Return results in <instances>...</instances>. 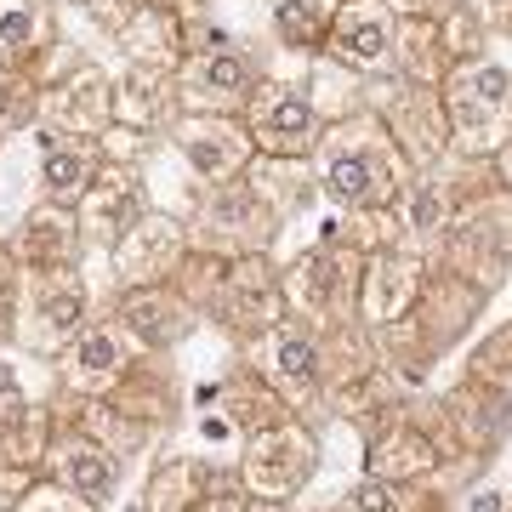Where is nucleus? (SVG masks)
<instances>
[{"label": "nucleus", "instance_id": "obj_1", "mask_svg": "<svg viewBox=\"0 0 512 512\" xmlns=\"http://www.w3.org/2000/svg\"><path fill=\"white\" fill-rule=\"evenodd\" d=\"M92 325V291L80 268H52V274H23L18 291V342L40 359H57L80 330Z\"/></svg>", "mask_w": 512, "mask_h": 512}, {"label": "nucleus", "instance_id": "obj_2", "mask_svg": "<svg viewBox=\"0 0 512 512\" xmlns=\"http://www.w3.org/2000/svg\"><path fill=\"white\" fill-rule=\"evenodd\" d=\"M143 359V348L131 342L120 319H92V325L74 336L69 348L57 353V370H63V387L74 399H109L114 387L131 376V365Z\"/></svg>", "mask_w": 512, "mask_h": 512}, {"label": "nucleus", "instance_id": "obj_3", "mask_svg": "<svg viewBox=\"0 0 512 512\" xmlns=\"http://www.w3.org/2000/svg\"><path fill=\"white\" fill-rule=\"evenodd\" d=\"M188 256V234L183 222L148 211L120 245H114V291H143V285H165V279L183 268Z\"/></svg>", "mask_w": 512, "mask_h": 512}, {"label": "nucleus", "instance_id": "obj_4", "mask_svg": "<svg viewBox=\"0 0 512 512\" xmlns=\"http://www.w3.org/2000/svg\"><path fill=\"white\" fill-rule=\"evenodd\" d=\"M120 467H126V456H114L109 444L97 439V433H86V427H74V433H52L46 461H40V473H46V478L69 484L74 495H86V501H97V507L120 490Z\"/></svg>", "mask_w": 512, "mask_h": 512}, {"label": "nucleus", "instance_id": "obj_5", "mask_svg": "<svg viewBox=\"0 0 512 512\" xmlns=\"http://www.w3.org/2000/svg\"><path fill=\"white\" fill-rule=\"evenodd\" d=\"M80 251H86V234H80V217L74 205H35L29 217L18 222L12 234V262L23 274H52V268H80Z\"/></svg>", "mask_w": 512, "mask_h": 512}, {"label": "nucleus", "instance_id": "obj_6", "mask_svg": "<svg viewBox=\"0 0 512 512\" xmlns=\"http://www.w3.org/2000/svg\"><path fill=\"white\" fill-rule=\"evenodd\" d=\"M74 217H80L86 245L114 251V245H120V239H126L131 228L148 217V200H143V188H137V177H131V171H97V183L80 194Z\"/></svg>", "mask_w": 512, "mask_h": 512}, {"label": "nucleus", "instance_id": "obj_7", "mask_svg": "<svg viewBox=\"0 0 512 512\" xmlns=\"http://www.w3.org/2000/svg\"><path fill=\"white\" fill-rule=\"evenodd\" d=\"M114 319L143 353H165L194 330V302H183L171 285H143V291H120Z\"/></svg>", "mask_w": 512, "mask_h": 512}, {"label": "nucleus", "instance_id": "obj_8", "mask_svg": "<svg viewBox=\"0 0 512 512\" xmlns=\"http://www.w3.org/2000/svg\"><path fill=\"white\" fill-rule=\"evenodd\" d=\"M308 473H313V444L302 433H291V427L251 433V444H245V484H251V495H262V501L291 495Z\"/></svg>", "mask_w": 512, "mask_h": 512}, {"label": "nucleus", "instance_id": "obj_9", "mask_svg": "<svg viewBox=\"0 0 512 512\" xmlns=\"http://www.w3.org/2000/svg\"><path fill=\"white\" fill-rule=\"evenodd\" d=\"M46 444H52L46 404L29 399V387L0 382V467H29V473H40Z\"/></svg>", "mask_w": 512, "mask_h": 512}, {"label": "nucleus", "instance_id": "obj_10", "mask_svg": "<svg viewBox=\"0 0 512 512\" xmlns=\"http://www.w3.org/2000/svg\"><path fill=\"white\" fill-rule=\"evenodd\" d=\"M183 97L194 109H234L251 97V63L228 46H211V52L188 57L183 69Z\"/></svg>", "mask_w": 512, "mask_h": 512}, {"label": "nucleus", "instance_id": "obj_11", "mask_svg": "<svg viewBox=\"0 0 512 512\" xmlns=\"http://www.w3.org/2000/svg\"><path fill=\"white\" fill-rule=\"evenodd\" d=\"M97 183V148L86 137H46L40 143V194L52 205H80Z\"/></svg>", "mask_w": 512, "mask_h": 512}, {"label": "nucleus", "instance_id": "obj_12", "mask_svg": "<svg viewBox=\"0 0 512 512\" xmlns=\"http://www.w3.org/2000/svg\"><path fill=\"white\" fill-rule=\"evenodd\" d=\"M177 148H183V160L200 171L205 183H222V177H234L245 165L251 137H239L228 120H188V126H177Z\"/></svg>", "mask_w": 512, "mask_h": 512}, {"label": "nucleus", "instance_id": "obj_13", "mask_svg": "<svg viewBox=\"0 0 512 512\" xmlns=\"http://www.w3.org/2000/svg\"><path fill=\"white\" fill-rule=\"evenodd\" d=\"M308 131H313V109H308V97L291 92V86H268V92L251 103V137L262 148H274V154L302 148Z\"/></svg>", "mask_w": 512, "mask_h": 512}, {"label": "nucleus", "instance_id": "obj_14", "mask_svg": "<svg viewBox=\"0 0 512 512\" xmlns=\"http://www.w3.org/2000/svg\"><path fill=\"white\" fill-rule=\"evenodd\" d=\"M52 120L57 126H74V137H92V131H103L114 120V92H109V74L97 69H80L74 80H63L52 92Z\"/></svg>", "mask_w": 512, "mask_h": 512}, {"label": "nucleus", "instance_id": "obj_15", "mask_svg": "<svg viewBox=\"0 0 512 512\" xmlns=\"http://www.w3.org/2000/svg\"><path fill=\"white\" fill-rule=\"evenodd\" d=\"M262 376L285 393V399H302L319 387V348H313L302 330H274L262 342Z\"/></svg>", "mask_w": 512, "mask_h": 512}, {"label": "nucleus", "instance_id": "obj_16", "mask_svg": "<svg viewBox=\"0 0 512 512\" xmlns=\"http://www.w3.org/2000/svg\"><path fill=\"white\" fill-rule=\"evenodd\" d=\"M205 484H211V473L200 456H165L148 478L143 512H194L205 501Z\"/></svg>", "mask_w": 512, "mask_h": 512}, {"label": "nucleus", "instance_id": "obj_17", "mask_svg": "<svg viewBox=\"0 0 512 512\" xmlns=\"http://www.w3.org/2000/svg\"><path fill=\"white\" fill-rule=\"evenodd\" d=\"M205 234L217 228V239H239V245H251V239H268V217H262V205H256L251 188H239V183H222L205 194Z\"/></svg>", "mask_w": 512, "mask_h": 512}, {"label": "nucleus", "instance_id": "obj_18", "mask_svg": "<svg viewBox=\"0 0 512 512\" xmlns=\"http://www.w3.org/2000/svg\"><path fill=\"white\" fill-rule=\"evenodd\" d=\"M52 40L46 0H0V69H18Z\"/></svg>", "mask_w": 512, "mask_h": 512}, {"label": "nucleus", "instance_id": "obj_19", "mask_svg": "<svg viewBox=\"0 0 512 512\" xmlns=\"http://www.w3.org/2000/svg\"><path fill=\"white\" fill-rule=\"evenodd\" d=\"M387 23L370 18V12H353V18H342V29H336V52L353 57V63H382L387 57Z\"/></svg>", "mask_w": 512, "mask_h": 512}, {"label": "nucleus", "instance_id": "obj_20", "mask_svg": "<svg viewBox=\"0 0 512 512\" xmlns=\"http://www.w3.org/2000/svg\"><path fill=\"white\" fill-rule=\"evenodd\" d=\"M6 512H97V501H86V495H74L69 484H57V478L40 473Z\"/></svg>", "mask_w": 512, "mask_h": 512}, {"label": "nucleus", "instance_id": "obj_21", "mask_svg": "<svg viewBox=\"0 0 512 512\" xmlns=\"http://www.w3.org/2000/svg\"><path fill=\"white\" fill-rule=\"evenodd\" d=\"M35 109H40V97H35V86H29V74L0 69V131L29 126V114Z\"/></svg>", "mask_w": 512, "mask_h": 512}, {"label": "nucleus", "instance_id": "obj_22", "mask_svg": "<svg viewBox=\"0 0 512 512\" xmlns=\"http://www.w3.org/2000/svg\"><path fill=\"white\" fill-rule=\"evenodd\" d=\"M325 183H330V200L359 205L370 194V160H365V154H342V160H330Z\"/></svg>", "mask_w": 512, "mask_h": 512}, {"label": "nucleus", "instance_id": "obj_23", "mask_svg": "<svg viewBox=\"0 0 512 512\" xmlns=\"http://www.w3.org/2000/svg\"><path fill=\"white\" fill-rule=\"evenodd\" d=\"M18 291H23V268L12 262V251H0V342L18 336Z\"/></svg>", "mask_w": 512, "mask_h": 512}, {"label": "nucleus", "instance_id": "obj_24", "mask_svg": "<svg viewBox=\"0 0 512 512\" xmlns=\"http://www.w3.org/2000/svg\"><path fill=\"white\" fill-rule=\"evenodd\" d=\"M353 512H399V490H382V484H365Z\"/></svg>", "mask_w": 512, "mask_h": 512}]
</instances>
